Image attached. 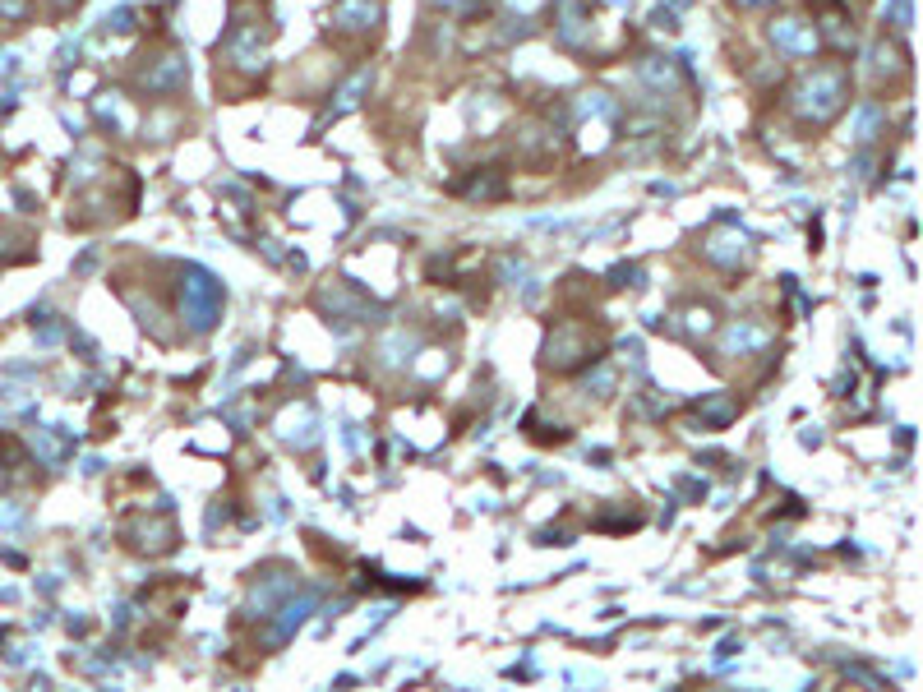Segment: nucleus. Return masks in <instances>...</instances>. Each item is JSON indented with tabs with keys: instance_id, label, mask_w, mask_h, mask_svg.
<instances>
[{
	"instance_id": "obj_1",
	"label": "nucleus",
	"mask_w": 923,
	"mask_h": 692,
	"mask_svg": "<svg viewBox=\"0 0 923 692\" xmlns=\"http://www.w3.org/2000/svg\"><path fill=\"white\" fill-rule=\"evenodd\" d=\"M845 93H850L845 70H840V65H822V70H813L804 84L794 88V111L804 120H813V125H827V120L845 107Z\"/></svg>"
},
{
	"instance_id": "obj_2",
	"label": "nucleus",
	"mask_w": 923,
	"mask_h": 692,
	"mask_svg": "<svg viewBox=\"0 0 923 692\" xmlns=\"http://www.w3.org/2000/svg\"><path fill=\"white\" fill-rule=\"evenodd\" d=\"M185 79H190V60L180 56V51H167V56H157L153 70L144 74V88L148 93H176V88H185Z\"/></svg>"
},
{
	"instance_id": "obj_3",
	"label": "nucleus",
	"mask_w": 923,
	"mask_h": 692,
	"mask_svg": "<svg viewBox=\"0 0 923 692\" xmlns=\"http://www.w3.org/2000/svg\"><path fill=\"white\" fill-rule=\"evenodd\" d=\"M771 42L790 56H813L817 51V28L804 24V19H776L771 24Z\"/></svg>"
},
{
	"instance_id": "obj_4",
	"label": "nucleus",
	"mask_w": 923,
	"mask_h": 692,
	"mask_svg": "<svg viewBox=\"0 0 923 692\" xmlns=\"http://www.w3.org/2000/svg\"><path fill=\"white\" fill-rule=\"evenodd\" d=\"M379 0H337V10H333V24L337 28H347V33H365V28H374L379 24Z\"/></svg>"
},
{
	"instance_id": "obj_5",
	"label": "nucleus",
	"mask_w": 923,
	"mask_h": 692,
	"mask_svg": "<svg viewBox=\"0 0 923 692\" xmlns=\"http://www.w3.org/2000/svg\"><path fill=\"white\" fill-rule=\"evenodd\" d=\"M107 28H111V33H130V28H134V10H130V5H120V10L107 19Z\"/></svg>"
},
{
	"instance_id": "obj_6",
	"label": "nucleus",
	"mask_w": 923,
	"mask_h": 692,
	"mask_svg": "<svg viewBox=\"0 0 923 692\" xmlns=\"http://www.w3.org/2000/svg\"><path fill=\"white\" fill-rule=\"evenodd\" d=\"M739 5H744V10H757V5H771V0H739Z\"/></svg>"
},
{
	"instance_id": "obj_7",
	"label": "nucleus",
	"mask_w": 923,
	"mask_h": 692,
	"mask_svg": "<svg viewBox=\"0 0 923 692\" xmlns=\"http://www.w3.org/2000/svg\"><path fill=\"white\" fill-rule=\"evenodd\" d=\"M610 5H624V0H610Z\"/></svg>"
},
{
	"instance_id": "obj_8",
	"label": "nucleus",
	"mask_w": 923,
	"mask_h": 692,
	"mask_svg": "<svg viewBox=\"0 0 923 692\" xmlns=\"http://www.w3.org/2000/svg\"><path fill=\"white\" fill-rule=\"evenodd\" d=\"M56 5H70V0H56Z\"/></svg>"
}]
</instances>
